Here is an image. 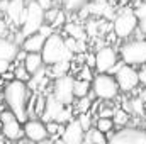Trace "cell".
Instances as JSON below:
<instances>
[{
    "mask_svg": "<svg viewBox=\"0 0 146 144\" xmlns=\"http://www.w3.org/2000/svg\"><path fill=\"white\" fill-rule=\"evenodd\" d=\"M0 2H10V0H0Z\"/></svg>",
    "mask_w": 146,
    "mask_h": 144,
    "instance_id": "cell-48",
    "label": "cell"
},
{
    "mask_svg": "<svg viewBox=\"0 0 146 144\" xmlns=\"http://www.w3.org/2000/svg\"><path fill=\"white\" fill-rule=\"evenodd\" d=\"M46 108V97L44 95H36V102H34V115H42Z\"/></svg>",
    "mask_w": 146,
    "mask_h": 144,
    "instance_id": "cell-33",
    "label": "cell"
},
{
    "mask_svg": "<svg viewBox=\"0 0 146 144\" xmlns=\"http://www.w3.org/2000/svg\"><path fill=\"white\" fill-rule=\"evenodd\" d=\"M143 115H145V120H146V108H145V114H143Z\"/></svg>",
    "mask_w": 146,
    "mask_h": 144,
    "instance_id": "cell-47",
    "label": "cell"
},
{
    "mask_svg": "<svg viewBox=\"0 0 146 144\" xmlns=\"http://www.w3.org/2000/svg\"><path fill=\"white\" fill-rule=\"evenodd\" d=\"M145 41H146V37H145Z\"/></svg>",
    "mask_w": 146,
    "mask_h": 144,
    "instance_id": "cell-52",
    "label": "cell"
},
{
    "mask_svg": "<svg viewBox=\"0 0 146 144\" xmlns=\"http://www.w3.org/2000/svg\"><path fill=\"white\" fill-rule=\"evenodd\" d=\"M42 24H44V10L41 9V5L36 0H31L29 3H26V17L22 22L21 36L27 37L36 34Z\"/></svg>",
    "mask_w": 146,
    "mask_h": 144,
    "instance_id": "cell-4",
    "label": "cell"
},
{
    "mask_svg": "<svg viewBox=\"0 0 146 144\" xmlns=\"http://www.w3.org/2000/svg\"><path fill=\"white\" fill-rule=\"evenodd\" d=\"M0 120H2V132L9 141H19L22 139L24 132H22V124L14 117L12 112L3 110L0 114Z\"/></svg>",
    "mask_w": 146,
    "mask_h": 144,
    "instance_id": "cell-10",
    "label": "cell"
},
{
    "mask_svg": "<svg viewBox=\"0 0 146 144\" xmlns=\"http://www.w3.org/2000/svg\"><path fill=\"white\" fill-rule=\"evenodd\" d=\"M27 144H34V143H31V141H27Z\"/></svg>",
    "mask_w": 146,
    "mask_h": 144,
    "instance_id": "cell-49",
    "label": "cell"
},
{
    "mask_svg": "<svg viewBox=\"0 0 146 144\" xmlns=\"http://www.w3.org/2000/svg\"><path fill=\"white\" fill-rule=\"evenodd\" d=\"M65 31L68 32V36L75 39V41H85V31L80 27V26H76V24H66L65 26Z\"/></svg>",
    "mask_w": 146,
    "mask_h": 144,
    "instance_id": "cell-22",
    "label": "cell"
},
{
    "mask_svg": "<svg viewBox=\"0 0 146 144\" xmlns=\"http://www.w3.org/2000/svg\"><path fill=\"white\" fill-rule=\"evenodd\" d=\"M44 41H46V39L41 36L39 32H36V34H33V36L24 37V41H22V44H21V49L26 51V53H41Z\"/></svg>",
    "mask_w": 146,
    "mask_h": 144,
    "instance_id": "cell-16",
    "label": "cell"
},
{
    "mask_svg": "<svg viewBox=\"0 0 146 144\" xmlns=\"http://www.w3.org/2000/svg\"><path fill=\"white\" fill-rule=\"evenodd\" d=\"M94 56H95V70L99 71V75L107 73L119 61L117 51L112 46H102V48H99Z\"/></svg>",
    "mask_w": 146,
    "mask_h": 144,
    "instance_id": "cell-11",
    "label": "cell"
},
{
    "mask_svg": "<svg viewBox=\"0 0 146 144\" xmlns=\"http://www.w3.org/2000/svg\"><path fill=\"white\" fill-rule=\"evenodd\" d=\"M117 3H119L121 7H124V9H126V7H129V3H131V0H117Z\"/></svg>",
    "mask_w": 146,
    "mask_h": 144,
    "instance_id": "cell-44",
    "label": "cell"
},
{
    "mask_svg": "<svg viewBox=\"0 0 146 144\" xmlns=\"http://www.w3.org/2000/svg\"><path fill=\"white\" fill-rule=\"evenodd\" d=\"M138 29V19L134 17L133 14V9H124L122 12H119L115 17H114V22H112V31L115 37L119 39H127L134 34V31Z\"/></svg>",
    "mask_w": 146,
    "mask_h": 144,
    "instance_id": "cell-5",
    "label": "cell"
},
{
    "mask_svg": "<svg viewBox=\"0 0 146 144\" xmlns=\"http://www.w3.org/2000/svg\"><path fill=\"white\" fill-rule=\"evenodd\" d=\"M61 110H63V105H61L60 102H56V100L53 98V95H49V97L46 98V108H44L41 119H42L44 122L56 120V117H58V114H60Z\"/></svg>",
    "mask_w": 146,
    "mask_h": 144,
    "instance_id": "cell-17",
    "label": "cell"
},
{
    "mask_svg": "<svg viewBox=\"0 0 146 144\" xmlns=\"http://www.w3.org/2000/svg\"><path fill=\"white\" fill-rule=\"evenodd\" d=\"M17 51H19V46L14 41H10L7 37H0V61L12 63L15 59Z\"/></svg>",
    "mask_w": 146,
    "mask_h": 144,
    "instance_id": "cell-15",
    "label": "cell"
},
{
    "mask_svg": "<svg viewBox=\"0 0 146 144\" xmlns=\"http://www.w3.org/2000/svg\"><path fill=\"white\" fill-rule=\"evenodd\" d=\"M141 2H146V0H141Z\"/></svg>",
    "mask_w": 146,
    "mask_h": 144,
    "instance_id": "cell-50",
    "label": "cell"
},
{
    "mask_svg": "<svg viewBox=\"0 0 146 144\" xmlns=\"http://www.w3.org/2000/svg\"><path fill=\"white\" fill-rule=\"evenodd\" d=\"M90 87H92V93L99 100H112L119 93V87H117L114 76H110L107 73H102V75L94 76Z\"/></svg>",
    "mask_w": 146,
    "mask_h": 144,
    "instance_id": "cell-6",
    "label": "cell"
},
{
    "mask_svg": "<svg viewBox=\"0 0 146 144\" xmlns=\"http://www.w3.org/2000/svg\"><path fill=\"white\" fill-rule=\"evenodd\" d=\"M12 73H14V78H15L17 81H22V83H26V85H27V81L31 80V75L26 71V68H24L22 65H15L14 70H12Z\"/></svg>",
    "mask_w": 146,
    "mask_h": 144,
    "instance_id": "cell-25",
    "label": "cell"
},
{
    "mask_svg": "<svg viewBox=\"0 0 146 144\" xmlns=\"http://www.w3.org/2000/svg\"><path fill=\"white\" fill-rule=\"evenodd\" d=\"M85 66L90 68V70L95 68V56H94V54H87V56H85Z\"/></svg>",
    "mask_w": 146,
    "mask_h": 144,
    "instance_id": "cell-40",
    "label": "cell"
},
{
    "mask_svg": "<svg viewBox=\"0 0 146 144\" xmlns=\"http://www.w3.org/2000/svg\"><path fill=\"white\" fill-rule=\"evenodd\" d=\"M51 70H49V75L56 80V78H61V76H66L68 71H70V68H72V65H70V61H61V63H56V65H53V66H49Z\"/></svg>",
    "mask_w": 146,
    "mask_h": 144,
    "instance_id": "cell-20",
    "label": "cell"
},
{
    "mask_svg": "<svg viewBox=\"0 0 146 144\" xmlns=\"http://www.w3.org/2000/svg\"><path fill=\"white\" fill-rule=\"evenodd\" d=\"M37 32H39L41 36H42L44 39H46V37H49V36H51V34H53L54 31H53V27H51V26H48V24H42V26L39 27V31H37Z\"/></svg>",
    "mask_w": 146,
    "mask_h": 144,
    "instance_id": "cell-37",
    "label": "cell"
},
{
    "mask_svg": "<svg viewBox=\"0 0 146 144\" xmlns=\"http://www.w3.org/2000/svg\"><path fill=\"white\" fill-rule=\"evenodd\" d=\"M76 80H83V81H88V83H92V80H94V73L90 68H87V66H82V70L78 71V78Z\"/></svg>",
    "mask_w": 146,
    "mask_h": 144,
    "instance_id": "cell-34",
    "label": "cell"
},
{
    "mask_svg": "<svg viewBox=\"0 0 146 144\" xmlns=\"http://www.w3.org/2000/svg\"><path fill=\"white\" fill-rule=\"evenodd\" d=\"M19 144H27V139H19Z\"/></svg>",
    "mask_w": 146,
    "mask_h": 144,
    "instance_id": "cell-45",
    "label": "cell"
},
{
    "mask_svg": "<svg viewBox=\"0 0 146 144\" xmlns=\"http://www.w3.org/2000/svg\"><path fill=\"white\" fill-rule=\"evenodd\" d=\"M109 2H110V5H114V3H115L117 0H109Z\"/></svg>",
    "mask_w": 146,
    "mask_h": 144,
    "instance_id": "cell-46",
    "label": "cell"
},
{
    "mask_svg": "<svg viewBox=\"0 0 146 144\" xmlns=\"http://www.w3.org/2000/svg\"><path fill=\"white\" fill-rule=\"evenodd\" d=\"M53 98L60 102L63 107H70L73 104V76L66 75L56 78L53 83Z\"/></svg>",
    "mask_w": 146,
    "mask_h": 144,
    "instance_id": "cell-7",
    "label": "cell"
},
{
    "mask_svg": "<svg viewBox=\"0 0 146 144\" xmlns=\"http://www.w3.org/2000/svg\"><path fill=\"white\" fill-rule=\"evenodd\" d=\"M94 129H97L102 134H107V132H110L114 129V122H112V119H102V117H99Z\"/></svg>",
    "mask_w": 146,
    "mask_h": 144,
    "instance_id": "cell-24",
    "label": "cell"
},
{
    "mask_svg": "<svg viewBox=\"0 0 146 144\" xmlns=\"http://www.w3.org/2000/svg\"><path fill=\"white\" fill-rule=\"evenodd\" d=\"M76 122H78V126L82 127V131H83V132H88V131L94 127L90 114H78V117H76Z\"/></svg>",
    "mask_w": 146,
    "mask_h": 144,
    "instance_id": "cell-27",
    "label": "cell"
},
{
    "mask_svg": "<svg viewBox=\"0 0 146 144\" xmlns=\"http://www.w3.org/2000/svg\"><path fill=\"white\" fill-rule=\"evenodd\" d=\"M88 3V0H61V5L66 12H78Z\"/></svg>",
    "mask_w": 146,
    "mask_h": 144,
    "instance_id": "cell-23",
    "label": "cell"
},
{
    "mask_svg": "<svg viewBox=\"0 0 146 144\" xmlns=\"http://www.w3.org/2000/svg\"><path fill=\"white\" fill-rule=\"evenodd\" d=\"M22 132L27 137V141H31L34 144H41L48 139V132H46L44 122H41L37 119H29L27 122H24Z\"/></svg>",
    "mask_w": 146,
    "mask_h": 144,
    "instance_id": "cell-12",
    "label": "cell"
},
{
    "mask_svg": "<svg viewBox=\"0 0 146 144\" xmlns=\"http://www.w3.org/2000/svg\"><path fill=\"white\" fill-rule=\"evenodd\" d=\"M61 139H63V144H83V141H85V132L78 126L76 119L75 120L72 119L65 126L63 134H61Z\"/></svg>",
    "mask_w": 146,
    "mask_h": 144,
    "instance_id": "cell-13",
    "label": "cell"
},
{
    "mask_svg": "<svg viewBox=\"0 0 146 144\" xmlns=\"http://www.w3.org/2000/svg\"><path fill=\"white\" fill-rule=\"evenodd\" d=\"M114 112H115V108L106 107V108H102V110L99 112V117H102V119H112V115H114Z\"/></svg>",
    "mask_w": 146,
    "mask_h": 144,
    "instance_id": "cell-38",
    "label": "cell"
},
{
    "mask_svg": "<svg viewBox=\"0 0 146 144\" xmlns=\"http://www.w3.org/2000/svg\"><path fill=\"white\" fill-rule=\"evenodd\" d=\"M119 54H121V61L127 66H145L146 65V41H138V39H133V41H126L121 49H119Z\"/></svg>",
    "mask_w": 146,
    "mask_h": 144,
    "instance_id": "cell-3",
    "label": "cell"
},
{
    "mask_svg": "<svg viewBox=\"0 0 146 144\" xmlns=\"http://www.w3.org/2000/svg\"><path fill=\"white\" fill-rule=\"evenodd\" d=\"M138 80H139L143 85H146V68H143L141 71H138Z\"/></svg>",
    "mask_w": 146,
    "mask_h": 144,
    "instance_id": "cell-43",
    "label": "cell"
},
{
    "mask_svg": "<svg viewBox=\"0 0 146 144\" xmlns=\"http://www.w3.org/2000/svg\"><path fill=\"white\" fill-rule=\"evenodd\" d=\"M12 70H14L12 63H9V61H0V76L7 71H12Z\"/></svg>",
    "mask_w": 146,
    "mask_h": 144,
    "instance_id": "cell-39",
    "label": "cell"
},
{
    "mask_svg": "<svg viewBox=\"0 0 146 144\" xmlns=\"http://www.w3.org/2000/svg\"><path fill=\"white\" fill-rule=\"evenodd\" d=\"M127 120H129V115H127V112L126 110H122V108H115V112H114V115H112V122H114V126H126L127 124Z\"/></svg>",
    "mask_w": 146,
    "mask_h": 144,
    "instance_id": "cell-26",
    "label": "cell"
},
{
    "mask_svg": "<svg viewBox=\"0 0 146 144\" xmlns=\"http://www.w3.org/2000/svg\"><path fill=\"white\" fill-rule=\"evenodd\" d=\"M129 110H133L136 115H143V114H145V102H143L139 97L133 98V100L129 102Z\"/></svg>",
    "mask_w": 146,
    "mask_h": 144,
    "instance_id": "cell-30",
    "label": "cell"
},
{
    "mask_svg": "<svg viewBox=\"0 0 146 144\" xmlns=\"http://www.w3.org/2000/svg\"><path fill=\"white\" fill-rule=\"evenodd\" d=\"M46 132H48V136H56V134H63V129H65V126H61V124H58V122H54V120H51V122H46Z\"/></svg>",
    "mask_w": 146,
    "mask_h": 144,
    "instance_id": "cell-29",
    "label": "cell"
},
{
    "mask_svg": "<svg viewBox=\"0 0 146 144\" xmlns=\"http://www.w3.org/2000/svg\"><path fill=\"white\" fill-rule=\"evenodd\" d=\"M87 143L88 144H107V137H106V134H102V132H99L97 129H90L88 132H87Z\"/></svg>",
    "mask_w": 146,
    "mask_h": 144,
    "instance_id": "cell-21",
    "label": "cell"
},
{
    "mask_svg": "<svg viewBox=\"0 0 146 144\" xmlns=\"http://www.w3.org/2000/svg\"><path fill=\"white\" fill-rule=\"evenodd\" d=\"M0 81H2V78H0Z\"/></svg>",
    "mask_w": 146,
    "mask_h": 144,
    "instance_id": "cell-51",
    "label": "cell"
},
{
    "mask_svg": "<svg viewBox=\"0 0 146 144\" xmlns=\"http://www.w3.org/2000/svg\"><path fill=\"white\" fill-rule=\"evenodd\" d=\"M72 120V108L70 107H63V110L58 114V117H56V120L54 122H58V124H68Z\"/></svg>",
    "mask_w": 146,
    "mask_h": 144,
    "instance_id": "cell-31",
    "label": "cell"
},
{
    "mask_svg": "<svg viewBox=\"0 0 146 144\" xmlns=\"http://www.w3.org/2000/svg\"><path fill=\"white\" fill-rule=\"evenodd\" d=\"M22 66L26 68V71L29 73L31 76L37 73L39 70H42V59H41V54L39 53H27L24 61H22Z\"/></svg>",
    "mask_w": 146,
    "mask_h": 144,
    "instance_id": "cell-18",
    "label": "cell"
},
{
    "mask_svg": "<svg viewBox=\"0 0 146 144\" xmlns=\"http://www.w3.org/2000/svg\"><path fill=\"white\" fill-rule=\"evenodd\" d=\"M92 92V87L88 81H83V80H73V97L75 98H83V97H88Z\"/></svg>",
    "mask_w": 146,
    "mask_h": 144,
    "instance_id": "cell-19",
    "label": "cell"
},
{
    "mask_svg": "<svg viewBox=\"0 0 146 144\" xmlns=\"http://www.w3.org/2000/svg\"><path fill=\"white\" fill-rule=\"evenodd\" d=\"M138 31H139L141 34H145V36H146V19L138 20Z\"/></svg>",
    "mask_w": 146,
    "mask_h": 144,
    "instance_id": "cell-41",
    "label": "cell"
},
{
    "mask_svg": "<svg viewBox=\"0 0 146 144\" xmlns=\"http://www.w3.org/2000/svg\"><path fill=\"white\" fill-rule=\"evenodd\" d=\"M39 54H41L42 65H46V66H53L56 63L72 61L73 59V54L65 46V37L60 32H53L49 37H46Z\"/></svg>",
    "mask_w": 146,
    "mask_h": 144,
    "instance_id": "cell-2",
    "label": "cell"
},
{
    "mask_svg": "<svg viewBox=\"0 0 146 144\" xmlns=\"http://www.w3.org/2000/svg\"><path fill=\"white\" fill-rule=\"evenodd\" d=\"M107 144H146V131L138 127H122L107 139Z\"/></svg>",
    "mask_w": 146,
    "mask_h": 144,
    "instance_id": "cell-8",
    "label": "cell"
},
{
    "mask_svg": "<svg viewBox=\"0 0 146 144\" xmlns=\"http://www.w3.org/2000/svg\"><path fill=\"white\" fill-rule=\"evenodd\" d=\"M65 20H66V12H65V10H60V12H58V15L54 17V20H53L49 26H51V27H53V31L56 32V29H60V27H63V26H65Z\"/></svg>",
    "mask_w": 146,
    "mask_h": 144,
    "instance_id": "cell-32",
    "label": "cell"
},
{
    "mask_svg": "<svg viewBox=\"0 0 146 144\" xmlns=\"http://www.w3.org/2000/svg\"><path fill=\"white\" fill-rule=\"evenodd\" d=\"M5 14L14 24H17V26L22 24L24 17H26V2L24 0H10V2H7Z\"/></svg>",
    "mask_w": 146,
    "mask_h": 144,
    "instance_id": "cell-14",
    "label": "cell"
},
{
    "mask_svg": "<svg viewBox=\"0 0 146 144\" xmlns=\"http://www.w3.org/2000/svg\"><path fill=\"white\" fill-rule=\"evenodd\" d=\"M0 78H3V80H5L7 83H10V81H14V80H15V78H14V73H12V71H7V73H3V75H2Z\"/></svg>",
    "mask_w": 146,
    "mask_h": 144,
    "instance_id": "cell-42",
    "label": "cell"
},
{
    "mask_svg": "<svg viewBox=\"0 0 146 144\" xmlns=\"http://www.w3.org/2000/svg\"><path fill=\"white\" fill-rule=\"evenodd\" d=\"M27 98H29V88H27L26 83L14 80V81L5 85V88H3V100H5V104L9 107V112H12L14 117L21 124L29 120L27 119V110H26Z\"/></svg>",
    "mask_w": 146,
    "mask_h": 144,
    "instance_id": "cell-1",
    "label": "cell"
},
{
    "mask_svg": "<svg viewBox=\"0 0 146 144\" xmlns=\"http://www.w3.org/2000/svg\"><path fill=\"white\" fill-rule=\"evenodd\" d=\"M133 14H134V17H136L138 20H141V19H146V2H143L139 7L133 9Z\"/></svg>",
    "mask_w": 146,
    "mask_h": 144,
    "instance_id": "cell-36",
    "label": "cell"
},
{
    "mask_svg": "<svg viewBox=\"0 0 146 144\" xmlns=\"http://www.w3.org/2000/svg\"><path fill=\"white\" fill-rule=\"evenodd\" d=\"M58 12H60V9H54V7H51V9H48V10H44V24H51L53 20H54V17L58 15Z\"/></svg>",
    "mask_w": 146,
    "mask_h": 144,
    "instance_id": "cell-35",
    "label": "cell"
},
{
    "mask_svg": "<svg viewBox=\"0 0 146 144\" xmlns=\"http://www.w3.org/2000/svg\"><path fill=\"white\" fill-rule=\"evenodd\" d=\"M114 80L119 87V92H133L138 85H139V80H138V71L133 68V66H127V65H122L119 68V71L114 75Z\"/></svg>",
    "mask_w": 146,
    "mask_h": 144,
    "instance_id": "cell-9",
    "label": "cell"
},
{
    "mask_svg": "<svg viewBox=\"0 0 146 144\" xmlns=\"http://www.w3.org/2000/svg\"><path fill=\"white\" fill-rule=\"evenodd\" d=\"M94 102H92V97H83V98H78V104H76V112L78 114H88V110L92 108Z\"/></svg>",
    "mask_w": 146,
    "mask_h": 144,
    "instance_id": "cell-28",
    "label": "cell"
}]
</instances>
